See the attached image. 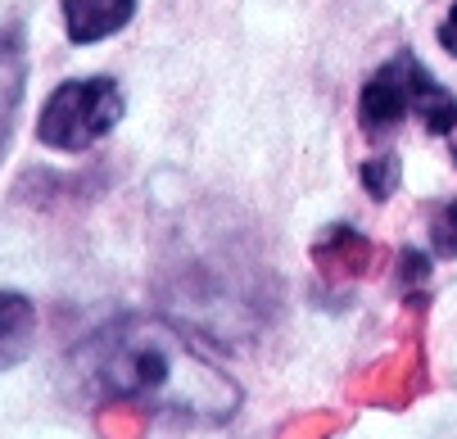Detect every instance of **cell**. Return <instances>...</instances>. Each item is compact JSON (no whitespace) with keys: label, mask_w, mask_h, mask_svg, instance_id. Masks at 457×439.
Returning <instances> with one entry per match:
<instances>
[{"label":"cell","mask_w":457,"mask_h":439,"mask_svg":"<svg viewBox=\"0 0 457 439\" xmlns=\"http://www.w3.org/2000/svg\"><path fill=\"white\" fill-rule=\"evenodd\" d=\"M159 299L172 318L209 340H249L268 327L277 286L245 222H222L204 209V222L177 231L159 272Z\"/></svg>","instance_id":"obj_2"},{"label":"cell","mask_w":457,"mask_h":439,"mask_svg":"<svg viewBox=\"0 0 457 439\" xmlns=\"http://www.w3.org/2000/svg\"><path fill=\"white\" fill-rule=\"evenodd\" d=\"M312 263L326 281H353L367 272L371 263V244L362 231H353L349 222H331L317 240H312Z\"/></svg>","instance_id":"obj_6"},{"label":"cell","mask_w":457,"mask_h":439,"mask_svg":"<svg viewBox=\"0 0 457 439\" xmlns=\"http://www.w3.org/2000/svg\"><path fill=\"white\" fill-rule=\"evenodd\" d=\"M430 268H435V263H430L426 254H417V249H403V259H399V281L417 290V286L430 277Z\"/></svg>","instance_id":"obj_13"},{"label":"cell","mask_w":457,"mask_h":439,"mask_svg":"<svg viewBox=\"0 0 457 439\" xmlns=\"http://www.w3.org/2000/svg\"><path fill=\"white\" fill-rule=\"evenodd\" d=\"M104 439H145V408L127 403V399H109L96 417Z\"/></svg>","instance_id":"obj_9"},{"label":"cell","mask_w":457,"mask_h":439,"mask_svg":"<svg viewBox=\"0 0 457 439\" xmlns=\"http://www.w3.org/2000/svg\"><path fill=\"white\" fill-rule=\"evenodd\" d=\"M444 141H448V154H453V163H457V122H453V128L444 132Z\"/></svg>","instance_id":"obj_15"},{"label":"cell","mask_w":457,"mask_h":439,"mask_svg":"<svg viewBox=\"0 0 457 439\" xmlns=\"http://www.w3.org/2000/svg\"><path fill=\"white\" fill-rule=\"evenodd\" d=\"M417 73H421V59L412 50H399L389 64H380L367 82H362V95H358V122L367 137H385L395 132L399 122L412 113V87H417Z\"/></svg>","instance_id":"obj_4"},{"label":"cell","mask_w":457,"mask_h":439,"mask_svg":"<svg viewBox=\"0 0 457 439\" xmlns=\"http://www.w3.org/2000/svg\"><path fill=\"white\" fill-rule=\"evenodd\" d=\"M137 14V0H63V32L73 46H96L122 32Z\"/></svg>","instance_id":"obj_7"},{"label":"cell","mask_w":457,"mask_h":439,"mask_svg":"<svg viewBox=\"0 0 457 439\" xmlns=\"http://www.w3.org/2000/svg\"><path fill=\"white\" fill-rule=\"evenodd\" d=\"M122 118V91L113 78H73L59 82L37 118V141L59 154H82L104 141Z\"/></svg>","instance_id":"obj_3"},{"label":"cell","mask_w":457,"mask_h":439,"mask_svg":"<svg viewBox=\"0 0 457 439\" xmlns=\"http://www.w3.org/2000/svg\"><path fill=\"white\" fill-rule=\"evenodd\" d=\"M439 46H444L448 54H457V0H453V10H448V19L439 23Z\"/></svg>","instance_id":"obj_14"},{"label":"cell","mask_w":457,"mask_h":439,"mask_svg":"<svg viewBox=\"0 0 457 439\" xmlns=\"http://www.w3.org/2000/svg\"><path fill=\"white\" fill-rule=\"evenodd\" d=\"M358 177H362L371 200H389V195H395V186H399V154H371L358 168Z\"/></svg>","instance_id":"obj_10"},{"label":"cell","mask_w":457,"mask_h":439,"mask_svg":"<svg viewBox=\"0 0 457 439\" xmlns=\"http://www.w3.org/2000/svg\"><path fill=\"white\" fill-rule=\"evenodd\" d=\"M23 95H28V41L19 23H5L0 28V163L10 154Z\"/></svg>","instance_id":"obj_5"},{"label":"cell","mask_w":457,"mask_h":439,"mask_svg":"<svg viewBox=\"0 0 457 439\" xmlns=\"http://www.w3.org/2000/svg\"><path fill=\"white\" fill-rule=\"evenodd\" d=\"M78 367L109 399L159 408L168 417L222 426L240 412L245 390L163 318H118L78 349Z\"/></svg>","instance_id":"obj_1"},{"label":"cell","mask_w":457,"mask_h":439,"mask_svg":"<svg viewBox=\"0 0 457 439\" xmlns=\"http://www.w3.org/2000/svg\"><path fill=\"white\" fill-rule=\"evenodd\" d=\"M340 426H345V421H340L336 412H303V417H295L277 439H331Z\"/></svg>","instance_id":"obj_12"},{"label":"cell","mask_w":457,"mask_h":439,"mask_svg":"<svg viewBox=\"0 0 457 439\" xmlns=\"http://www.w3.org/2000/svg\"><path fill=\"white\" fill-rule=\"evenodd\" d=\"M430 249H435V259H457V200L435 209V218H430Z\"/></svg>","instance_id":"obj_11"},{"label":"cell","mask_w":457,"mask_h":439,"mask_svg":"<svg viewBox=\"0 0 457 439\" xmlns=\"http://www.w3.org/2000/svg\"><path fill=\"white\" fill-rule=\"evenodd\" d=\"M37 344V303L19 290H0V371H14Z\"/></svg>","instance_id":"obj_8"}]
</instances>
